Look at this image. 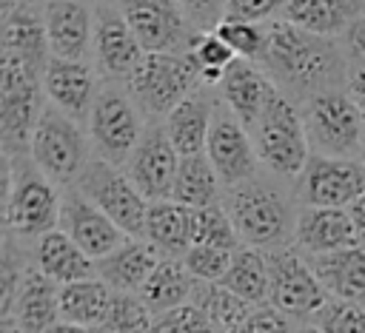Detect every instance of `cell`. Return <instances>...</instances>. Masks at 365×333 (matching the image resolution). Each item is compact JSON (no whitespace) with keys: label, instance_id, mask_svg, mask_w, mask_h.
Here are the masks:
<instances>
[{"label":"cell","instance_id":"6","mask_svg":"<svg viewBox=\"0 0 365 333\" xmlns=\"http://www.w3.org/2000/svg\"><path fill=\"white\" fill-rule=\"evenodd\" d=\"M202 71L194 57L188 54H154L148 51L134 74L128 77L125 88L140 105L143 117L151 120H165L185 97H191L197 88H202Z\"/></svg>","mask_w":365,"mask_h":333},{"label":"cell","instance_id":"12","mask_svg":"<svg viewBox=\"0 0 365 333\" xmlns=\"http://www.w3.org/2000/svg\"><path fill=\"white\" fill-rule=\"evenodd\" d=\"M145 48L140 46L137 34L131 31L123 9L117 0L94 3V68L103 83H128Z\"/></svg>","mask_w":365,"mask_h":333},{"label":"cell","instance_id":"42","mask_svg":"<svg viewBox=\"0 0 365 333\" xmlns=\"http://www.w3.org/2000/svg\"><path fill=\"white\" fill-rule=\"evenodd\" d=\"M200 322H205V316L200 313L197 305H180V307L154 313V327H151V333H185V330H191V327L200 324Z\"/></svg>","mask_w":365,"mask_h":333},{"label":"cell","instance_id":"19","mask_svg":"<svg viewBox=\"0 0 365 333\" xmlns=\"http://www.w3.org/2000/svg\"><path fill=\"white\" fill-rule=\"evenodd\" d=\"M43 23L51 57L88 60L94 51V6L83 0H46Z\"/></svg>","mask_w":365,"mask_h":333},{"label":"cell","instance_id":"34","mask_svg":"<svg viewBox=\"0 0 365 333\" xmlns=\"http://www.w3.org/2000/svg\"><path fill=\"white\" fill-rule=\"evenodd\" d=\"M194 305L217 333H240L251 313V305L220 282H202V287L194 290Z\"/></svg>","mask_w":365,"mask_h":333},{"label":"cell","instance_id":"40","mask_svg":"<svg viewBox=\"0 0 365 333\" xmlns=\"http://www.w3.org/2000/svg\"><path fill=\"white\" fill-rule=\"evenodd\" d=\"M234 259V250L214 248V245H191L182 253V265L197 282H222Z\"/></svg>","mask_w":365,"mask_h":333},{"label":"cell","instance_id":"30","mask_svg":"<svg viewBox=\"0 0 365 333\" xmlns=\"http://www.w3.org/2000/svg\"><path fill=\"white\" fill-rule=\"evenodd\" d=\"M111 299H114V290L100 276L60 285V319L97 330L108 313Z\"/></svg>","mask_w":365,"mask_h":333},{"label":"cell","instance_id":"46","mask_svg":"<svg viewBox=\"0 0 365 333\" xmlns=\"http://www.w3.org/2000/svg\"><path fill=\"white\" fill-rule=\"evenodd\" d=\"M345 91H348V94H351V100L365 111V68H351Z\"/></svg>","mask_w":365,"mask_h":333},{"label":"cell","instance_id":"25","mask_svg":"<svg viewBox=\"0 0 365 333\" xmlns=\"http://www.w3.org/2000/svg\"><path fill=\"white\" fill-rule=\"evenodd\" d=\"M34 265L57 285H71L97 273V262L60 228L48 231L34 245Z\"/></svg>","mask_w":365,"mask_h":333},{"label":"cell","instance_id":"21","mask_svg":"<svg viewBox=\"0 0 365 333\" xmlns=\"http://www.w3.org/2000/svg\"><path fill=\"white\" fill-rule=\"evenodd\" d=\"M274 88L277 85L271 83V77L265 74V68L259 63L237 57L228 65L222 83L217 85V94L237 114V120L245 128H251L257 122V117L262 114V108H265V102H268Z\"/></svg>","mask_w":365,"mask_h":333},{"label":"cell","instance_id":"41","mask_svg":"<svg viewBox=\"0 0 365 333\" xmlns=\"http://www.w3.org/2000/svg\"><path fill=\"white\" fill-rule=\"evenodd\" d=\"M288 3H291V0H228L225 17H228V20L268 23V20H279Z\"/></svg>","mask_w":365,"mask_h":333},{"label":"cell","instance_id":"20","mask_svg":"<svg viewBox=\"0 0 365 333\" xmlns=\"http://www.w3.org/2000/svg\"><path fill=\"white\" fill-rule=\"evenodd\" d=\"M294 242L308 256H319V253H334V250H342V248H354L362 239H359V233H356L345 208L302 205V211L297 213V225H294Z\"/></svg>","mask_w":365,"mask_h":333},{"label":"cell","instance_id":"7","mask_svg":"<svg viewBox=\"0 0 365 333\" xmlns=\"http://www.w3.org/2000/svg\"><path fill=\"white\" fill-rule=\"evenodd\" d=\"M311 154L325 157H359L365 134V111L351 100L345 88L322 91L299 102Z\"/></svg>","mask_w":365,"mask_h":333},{"label":"cell","instance_id":"29","mask_svg":"<svg viewBox=\"0 0 365 333\" xmlns=\"http://www.w3.org/2000/svg\"><path fill=\"white\" fill-rule=\"evenodd\" d=\"M3 51H11L46 71L51 60V46L43 23V9L17 6L11 14L3 17Z\"/></svg>","mask_w":365,"mask_h":333},{"label":"cell","instance_id":"5","mask_svg":"<svg viewBox=\"0 0 365 333\" xmlns=\"http://www.w3.org/2000/svg\"><path fill=\"white\" fill-rule=\"evenodd\" d=\"M248 131H251L259 165H265L271 174L282 179H297L302 174L311 157V145H308L299 102H294L288 94L274 88L262 114Z\"/></svg>","mask_w":365,"mask_h":333},{"label":"cell","instance_id":"31","mask_svg":"<svg viewBox=\"0 0 365 333\" xmlns=\"http://www.w3.org/2000/svg\"><path fill=\"white\" fill-rule=\"evenodd\" d=\"M197 279L188 273V268L182 265V259L174 256H163L160 265L154 268V273L148 276V282L143 285L140 296L143 302L151 307V313H163L180 305H188V299L194 296Z\"/></svg>","mask_w":365,"mask_h":333},{"label":"cell","instance_id":"1","mask_svg":"<svg viewBox=\"0 0 365 333\" xmlns=\"http://www.w3.org/2000/svg\"><path fill=\"white\" fill-rule=\"evenodd\" d=\"M259 65L294 102L345 88L351 74V63L336 37L311 34L288 20H268V43Z\"/></svg>","mask_w":365,"mask_h":333},{"label":"cell","instance_id":"26","mask_svg":"<svg viewBox=\"0 0 365 333\" xmlns=\"http://www.w3.org/2000/svg\"><path fill=\"white\" fill-rule=\"evenodd\" d=\"M191 231H194V211L188 205H182L177 199L148 202L143 239H148L163 256L182 259V253L194 245Z\"/></svg>","mask_w":365,"mask_h":333},{"label":"cell","instance_id":"8","mask_svg":"<svg viewBox=\"0 0 365 333\" xmlns=\"http://www.w3.org/2000/svg\"><path fill=\"white\" fill-rule=\"evenodd\" d=\"M145 117L134 97L128 94L125 83H103L97 91V100L91 105V114L86 120L88 139L97 148V157L125 165L131 151L137 148L143 131H145Z\"/></svg>","mask_w":365,"mask_h":333},{"label":"cell","instance_id":"32","mask_svg":"<svg viewBox=\"0 0 365 333\" xmlns=\"http://www.w3.org/2000/svg\"><path fill=\"white\" fill-rule=\"evenodd\" d=\"M220 185L222 182H220L208 154L205 151L202 154H188V157H180L171 199L188 205V208L217 205L220 202Z\"/></svg>","mask_w":365,"mask_h":333},{"label":"cell","instance_id":"43","mask_svg":"<svg viewBox=\"0 0 365 333\" xmlns=\"http://www.w3.org/2000/svg\"><path fill=\"white\" fill-rule=\"evenodd\" d=\"M177 3L200 31H214L225 20V9H228V0H177Z\"/></svg>","mask_w":365,"mask_h":333},{"label":"cell","instance_id":"50","mask_svg":"<svg viewBox=\"0 0 365 333\" xmlns=\"http://www.w3.org/2000/svg\"><path fill=\"white\" fill-rule=\"evenodd\" d=\"M294 333H322V330H319L317 324H305V327H297Z\"/></svg>","mask_w":365,"mask_h":333},{"label":"cell","instance_id":"33","mask_svg":"<svg viewBox=\"0 0 365 333\" xmlns=\"http://www.w3.org/2000/svg\"><path fill=\"white\" fill-rule=\"evenodd\" d=\"M268 253H262L259 248L251 245H240L234 250L231 268L222 276V287H228L231 293H237L240 299H245L248 305H262L268 299Z\"/></svg>","mask_w":365,"mask_h":333},{"label":"cell","instance_id":"22","mask_svg":"<svg viewBox=\"0 0 365 333\" xmlns=\"http://www.w3.org/2000/svg\"><path fill=\"white\" fill-rule=\"evenodd\" d=\"M163 253L143 236H125L123 245H117L108 256L97 259V276L111 290H128L140 293L154 268L160 265Z\"/></svg>","mask_w":365,"mask_h":333},{"label":"cell","instance_id":"28","mask_svg":"<svg viewBox=\"0 0 365 333\" xmlns=\"http://www.w3.org/2000/svg\"><path fill=\"white\" fill-rule=\"evenodd\" d=\"M365 11V0H291L279 20L311 34L342 37L345 28Z\"/></svg>","mask_w":365,"mask_h":333},{"label":"cell","instance_id":"10","mask_svg":"<svg viewBox=\"0 0 365 333\" xmlns=\"http://www.w3.org/2000/svg\"><path fill=\"white\" fill-rule=\"evenodd\" d=\"M74 188L86 199H91L106 216H111L123 228L125 236H143L148 199L134 185V179L125 174L123 165H114L103 157H94L83 168Z\"/></svg>","mask_w":365,"mask_h":333},{"label":"cell","instance_id":"23","mask_svg":"<svg viewBox=\"0 0 365 333\" xmlns=\"http://www.w3.org/2000/svg\"><path fill=\"white\" fill-rule=\"evenodd\" d=\"M217 102H220L217 88L202 85V88H197L191 97H185V100L163 120V125H165V131H168L174 148L180 151V157L202 154V151H205Z\"/></svg>","mask_w":365,"mask_h":333},{"label":"cell","instance_id":"2","mask_svg":"<svg viewBox=\"0 0 365 333\" xmlns=\"http://www.w3.org/2000/svg\"><path fill=\"white\" fill-rule=\"evenodd\" d=\"M43 68L3 51L0 60V142L6 159L29 157L43 114Z\"/></svg>","mask_w":365,"mask_h":333},{"label":"cell","instance_id":"35","mask_svg":"<svg viewBox=\"0 0 365 333\" xmlns=\"http://www.w3.org/2000/svg\"><path fill=\"white\" fill-rule=\"evenodd\" d=\"M151 327H154V313L143 302V296L128 290H114V299L97 333H151Z\"/></svg>","mask_w":365,"mask_h":333},{"label":"cell","instance_id":"36","mask_svg":"<svg viewBox=\"0 0 365 333\" xmlns=\"http://www.w3.org/2000/svg\"><path fill=\"white\" fill-rule=\"evenodd\" d=\"M194 211V231H191V242L194 245H214V248H225V250H237L240 233L234 228V219L228 216V211L217 202V205H205V208H191Z\"/></svg>","mask_w":365,"mask_h":333},{"label":"cell","instance_id":"49","mask_svg":"<svg viewBox=\"0 0 365 333\" xmlns=\"http://www.w3.org/2000/svg\"><path fill=\"white\" fill-rule=\"evenodd\" d=\"M0 333H29L14 316H3V322H0Z\"/></svg>","mask_w":365,"mask_h":333},{"label":"cell","instance_id":"18","mask_svg":"<svg viewBox=\"0 0 365 333\" xmlns=\"http://www.w3.org/2000/svg\"><path fill=\"white\" fill-rule=\"evenodd\" d=\"M66 236H71L94 262L108 256L117 245L125 242L123 228L106 216L91 199H86L77 188H68L63 194V205H60V225H57Z\"/></svg>","mask_w":365,"mask_h":333},{"label":"cell","instance_id":"48","mask_svg":"<svg viewBox=\"0 0 365 333\" xmlns=\"http://www.w3.org/2000/svg\"><path fill=\"white\" fill-rule=\"evenodd\" d=\"M46 333H97L94 327H83V324H71V322H57V324H51Z\"/></svg>","mask_w":365,"mask_h":333},{"label":"cell","instance_id":"47","mask_svg":"<svg viewBox=\"0 0 365 333\" xmlns=\"http://www.w3.org/2000/svg\"><path fill=\"white\" fill-rule=\"evenodd\" d=\"M348 211V216H351V222H354V228H356V233H359V239L365 242V191L345 208Z\"/></svg>","mask_w":365,"mask_h":333},{"label":"cell","instance_id":"15","mask_svg":"<svg viewBox=\"0 0 365 333\" xmlns=\"http://www.w3.org/2000/svg\"><path fill=\"white\" fill-rule=\"evenodd\" d=\"M205 154H208V159H211V165H214V171L225 188H234V185L257 176L259 157H257L251 131L237 120V114L222 100L214 108Z\"/></svg>","mask_w":365,"mask_h":333},{"label":"cell","instance_id":"37","mask_svg":"<svg viewBox=\"0 0 365 333\" xmlns=\"http://www.w3.org/2000/svg\"><path fill=\"white\" fill-rule=\"evenodd\" d=\"M217 37H222L237 57L242 60H254L259 63L265 54V43H268V23H251V20H222L214 28Z\"/></svg>","mask_w":365,"mask_h":333},{"label":"cell","instance_id":"24","mask_svg":"<svg viewBox=\"0 0 365 333\" xmlns=\"http://www.w3.org/2000/svg\"><path fill=\"white\" fill-rule=\"evenodd\" d=\"M6 316H14L29 333H46L60 322V285L51 282L37 265H29Z\"/></svg>","mask_w":365,"mask_h":333},{"label":"cell","instance_id":"3","mask_svg":"<svg viewBox=\"0 0 365 333\" xmlns=\"http://www.w3.org/2000/svg\"><path fill=\"white\" fill-rule=\"evenodd\" d=\"M63 194L31 162V157L6 159L3 222L17 239H40L60 225Z\"/></svg>","mask_w":365,"mask_h":333},{"label":"cell","instance_id":"11","mask_svg":"<svg viewBox=\"0 0 365 333\" xmlns=\"http://www.w3.org/2000/svg\"><path fill=\"white\" fill-rule=\"evenodd\" d=\"M140 46L154 54H188L202 40L177 0H117Z\"/></svg>","mask_w":365,"mask_h":333},{"label":"cell","instance_id":"4","mask_svg":"<svg viewBox=\"0 0 365 333\" xmlns=\"http://www.w3.org/2000/svg\"><path fill=\"white\" fill-rule=\"evenodd\" d=\"M225 211L234 219V228H237L242 245H251L259 250L282 248L285 239L294 236L297 216L291 213L288 196L277 185H271L259 176H251V179L228 188Z\"/></svg>","mask_w":365,"mask_h":333},{"label":"cell","instance_id":"14","mask_svg":"<svg viewBox=\"0 0 365 333\" xmlns=\"http://www.w3.org/2000/svg\"><path fill=\"white\" fill-rule=\"evenodd\" d=\"M268 302L288 316H317L319 307L331 299L317 279L308 259L291 248H274L268 253Z\"/></svg>","mask_w":365,"mask_h":333},{"label":"cell","instance_id":"44","mask_svg":"<svg viewBox=\"0 0 365 333\" xmlns=\"http://www.w3.org/2000/svg\"><path fill=\"white\" fill-rule=\"evenodd\" d=\"M240 333H294V330H291V316L288 313H282L274 305H265V307H257V310L248 313Z\"/></svg>","mask_w":365,"mask_h":333},{"label":"cell","instance_id":"53","mask_svg":"<svg viewBox=\"0 0 365 333\" xmlns=\"http://www.w3.org/2000/svg\"><path fill=\"white\" fill-rule=\"evenodd\" d=\"M83 3H100V0H83Z\"/></svg>","mask_w":365,"mask_h":333},{"label":"cell","instance_id":"38","mask_svg":"<svg viewBox=\"0 0 365 333\" xmlns=\"http://www.w3.org/2000/svg\"><path fill=\"white\" fill-rule=\"evenodd\" d=\"M314 324L322 333H365V305L331 296L314 316Z\"/></svg>","mask_w":365,"mask_h":333},{"label":"cell","instance_id":"45","mask_svg":"<svg viewBox=\"0 0 365 333\" xmlns=\"http://www.w3.org/2000/svg\"><path fill=\"white\" fill-rule=\"evenodd\" d=\"M339 43L345 48V57H348L351 68H365V11L345 28Z\"/></svg>","mask_w":365,"mask_h":333},{"label":"cell","instance_id":"17","mask_svg":"<svg viewBox=\"0 0 365 333\" xmlns=\"http://www.w3.org/2000/svg\"><path fill=\"white\" fill-rule=\"evenodd\" d=\"M103 80L97 68L88 60H60L51 57L43 71V91L46 100L60 108L66 117L86 122L91 114V105L97 100Z\"/></svg>","mask_w":365,"mask_h":333},{"label":"cell","instance_id":"16","mask_svg":"<svg viewBox=\"0 0 365 333\" xmlns=\"http://www.w3.org/2000/svg\"><path fill=\"white\" fill-rule=\"evenodd\" d=\"M177 165H180V151L174 148L165 125L160 120H151L123 168L143 191V196L148 202H157V199H171Z\"/></svg>","mask_w":365,"mask_h":333},{"label":"cell","instance_id":"52","mask_svg":"<svg viewBox=\"0 0 365 333\" xmlns=\"http://www.w3.org/2000/svg\"><path fill=\"white\" fill-rule=\"evenodd\" d=\"M359 159H362V165H365V134H362V148H359Z\"/></svg>","mask_w":365,"mask_h":333},{"label":"cell","instance_id":"27","mask_svg":"<svg viewBox=\"0 0 365 333\" xmlns=\"http://www.w3.org/2000/svg\"><path fill=\"white\" fill-rule=\"evenodd\" d=\"M325 293L334 299H365V242L354 248H342L334 253H319L308 259Z\"/></svg>","mask_w":365,"mask_h":333},{"label":"cell","instance_id":"9","mask_svg":"<svg viewBox=\"0 0 365 333\" xmlns=\"http://www.w3.org/2000/svg\"><path fill=\"white\" fill-rule=\"evenodd\" d=\"M88 142L91 139L86 137L77 120L66 117L60 108L46 102L31 137L29 157L54 185H74L91 159Z\"/></svg>","mask_w":365,"mask_h":333},{"label":"cell","instance_id":"51","mask_svg":"<svg viewBox=\"0 0 365 333\" xmlns=\"http://www.w3.org/2000/svg\"><path fill=\"white\" fill-rule=\"evenodd\" d=\"M20 6H34V9H43L46 6V0H17Z\"/></svg>","mask_w":365,"mask_h":333},{"label":"cell","instance_id":"13","mask_svg":"<svg viewBox=\"0 0 365 333\" xmlns=\"http://www.w3.org/2000/svg\"><path fill=\"white\" fill-rule=\"evenodd\" d=\"M365 191V165L359 157L311 154L297 176V199L314 208H348Z\"/></svg>","mask_w":365,"mask_h":333},{"label":"cell","instance_id":"39","mask_svg":"<svg viewBox=\"0 0 365 333\" xmlns=\"http://www.w3.org/2000/svg\"><path fill=\"white\" fill-rule=\"evenodd\" d=\"M194 57H197V63H200L202 83L211 85V88H217V85L222 83L228 65L237 60L234 48H231L222 37H217L214 31H205V34H202V40L194 46Z\"/></svg>","mask_w":365,"mask_h":333}]
</instances>
